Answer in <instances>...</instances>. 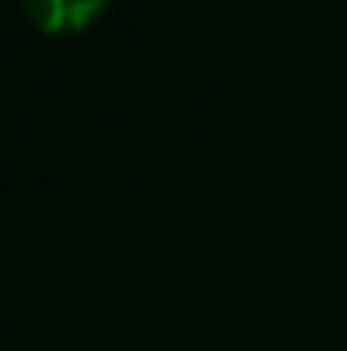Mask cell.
Masks as SVG:
<instances>
[{"instance_id": "cell-1", "label": "cell", "mask_w": 347, "mask_h": 351, "mask_svg": "<svg viewBox=\"0 0 347 351\" xmlns=\"http://www.w3.org/2000/svg\"><path fill=\"white\" fill-rule=\"evenodd\" d=\"M102 4L106 0H25L29 16L41 29H49V33L53 29H78V25H86Z\"/></svg>"}]
</instances>
